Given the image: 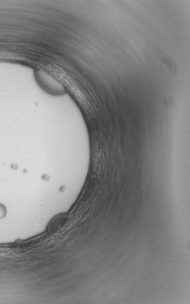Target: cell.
Masks as SVG:
<instances>
[{"label":"cell","instance_id":"obj_1","mask_svg":"<svg viewBox=\"0 0 190 304\" xmlns=\"http://www.w3.org/2000/svg\"><path fill=\"white\" fill-rule=\"evenodd\" d=\"M5 214V209L3 208V206H0V218L4 216Z\"/></svg>","mask_w":190,"mask_h":304}]
</instances>
